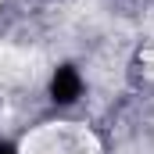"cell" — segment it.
I'll return each instance as SVG.
<instances>
[{"label": "cell", "mask_w": 154, "mask_h": 154, "mask_svg": "<svg viewBox=\"0 0 154 154\" xmlns=\"http://www.w3.org/2000/svg\"><path fill=\"white\" fill-rule=\"evenodd\" d=\"M79 93H82V79L72 65H65V68H57L54 79H50V97L57 100V104H72Z\"/></svg>", "instance_id": "1"}, {"label": "cell", "mask_w": 154, "mask_h": 154, "mask_svg": "<svg viewBox=\"0 0 154 154\" xmlns=\"http://www.w3.org/2000/svg\"><path fill=\"white\" fill-rule=\"evenodd\" d=\"M0 154H14V147H11V143H4V140H0Z\"/></svg>", "instance_id": "2"}]
</instances>
